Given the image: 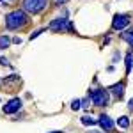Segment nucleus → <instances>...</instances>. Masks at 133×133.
I'll use <instances>...</instances> for the list:
<instances>
[{"instance_id":"nucleus-7","label":"nucleus","mask_w":133,"mask_h":133,"mask_svg":"<svg viewBox=\"0 0 133 133\" xmlns=\"http://www.w3.org/2000/svg\"><path fill=\"white\" fill-rule=\"evenodd\" d=\"M98 123L101 124V128L105 130V131H110L114 128V123H112V119L108 117V115H101L99 119H98Z\"/></svg>"},{"instance_id":"nucleus-21","label":"nucleus","mask_w":133,"mask_h":133,"mask_svg":"<svg viewBox=\"0 0 133 133\" xmlns=\"http://www.w3.org/2000/svg\"><path fill=\"white\" fill-rule=\"evenodd\" d=\"M50 133H61V131H50Z\"/></svg>"},{"instance_id":"nucleus-10","label":"nucleus","mask_w":133,"mask_h":133,"mask_svg":"<svg viewBox=\"0 0 133 133\" xmlns=\"http://www.w3.org/2000/svg\"><path fill=\"white\" fill-rule=\"evenodd\" d=\"M117 124H119V128H128V126H130V119H128L126 115H123V117L117 119Z\"/></svg>"},{"instance_id":"nucleus-9","label":"nucleus","mask_w":133,"mask_h":133,"mask_svg":"<svg viewBox=\"0 0 133 133\" xmlns=\"http://www.w3.org/2000/svg\"><path fill=\"white\" fill-rule=\"evenodd\" d=\"M121 37H123L130 46H133V30H126L124 34H121Z\"/></svg>"},{"instance_id":"nucleus-20","label":"nucleus","mask_w":133,"mask_h":133,"mask_svg":"<svg viewBox=\"0 0 133 133\" xmlns=\"http://www.w3.org/2000/svg\"><path fill=\"white\" fill-rule=\"evenodd\" d=\"M91 133H103V131H91Z\"/></svg>"},{"instance_id":"nucleus-16","label":"nucleus","mask_w":133,"mask_h":133,"mask_svg":"<svg viewBox=\"0 0 133 133\" xmlns=\"http://www.w3.org/2000/svg\"><path fill=\"white\" fill-rule=\"evenodd\" d=\"M14 0H0V5H11Z\"/></svg>"},{"instance_id":"nucleus-8","label":"nucleus","mask_w":133,"mask_h":133,"mask_svg":"<svg viewBox=\"0 0 133 133\" xmlns=\"http://www.w3.org/2000/svg\"><path fill=\"white\" fill-rule=\"evenodd\" d=\"M108 91H112L117 98H123V94H124V83H115V85H110V87H108Z\"/></svg>"},{"instance_id":"nucleus-19","label":"nucleus","mask_w":133,"mask_h":133,"mask_svg":"<svg viewBox=\"0 0 133 133\" xmlns=\"http://www.w3.org/2000/svg\"><path fill=\"white\" fill-rule=\"evenodd\" d=\"M128 108H130V110H133V99H130V105H128Z\"/></svg>"},{"instance_id":"nucleus-4","label":"nucleus","mask_w":133,"mask_h":133,"mask_svg":"<svg viewBox=\"0 0 133 133\" xmlns=\"http://www.w3.org/2000/svg\"><path fill=\"white\" fill-rule=\"evenodd\" d=\"M48 29L53 32H62V30H73L71 23L69 20H66V18H55V20H51V23L48 25Z\"/></svg>"},{"instance_id":"nucleus-13","label":"nucleus","mask_w":133,"mask_h":133,"mask_svg":"<svg viewBox=\"0 0 133 133\" xmlns=\"http://www.w3.org/2000/svg\"><path fill=\"white\" fill-rule=\"evenodd\" d=\"M9 37L7 36H0V48H7L9 46Z\"/></svg>"},{"instance_id":"nucleus-15","label":"nucleus","mask_w":133,"mask_h":133,"mask_svg":"<svg viewBox=\"0 0 133 133\" xmlns=\"http://www.w3.org/2000/svg\"><path fill=\"white\" fill-rule=\"evenodd\" d=\"M39 34H43V29H41V30H36V32H34V34H32V36H30V39H32V41H34V39H36V37H37Z\"/></svg>"},{"instance_id":"nucleus-6","label":"nucleus","mask_w":133,"mask_h":133,"mask_svg":"<svg viewBox=\"0 0 133 133\" xmlns=\"http://www.w3.org/2000/svg\"><path fill=\"white\" fill-rule=\"evenodd\" d=\"M21 107V99L20 98H12L11 101H7L5 105H4V114H14L18 112Z\"/></svg>"},{"instance_id":"nucleus-11","label":"nucleus","mask_w":133,"mask_h":133,"mask_svg":"<svg viewBox=\"0 0 133 133\" xmlns=\"http://www.w3.org/2000/svg\"><path fill=\"white\" fill-rule=\"evenodd\" d=\"M98 121L96 119H92V117H89V115H83L82 117V124L83 126H92V124H96Z\"/></svg>"},{"instance_id":"nucleus-18","label":"nucleus","mask_w":133,"mask_h":133,"mask_svg":"<svg viewBox=\"0 0 133 133\" xmlns=\"http://www.w3.org/2000/svg\"><path fill=\"white\" fill-rule=\"evenodd\" d=\"M0 64H4V66H7L9 62H7V59H5V57H0Z\"/></svg>"},{"instance_id":"nucleus-3","label":"nucleus","mask_w":133,"mask_h":133,"mask_svg":"<svg viewBox=\"0 0 133 133\" xmlns=\"http://www.w3.org/2000/svg\"><path fill=\"white\" fill-rule=\"evenodd\" d=\"M89 98L92 99V103L96 107H105L108 103V92L103 91V89H94L89 92Z\"/></svg>"},{"instance_id":"nucleus-12","label":"nucleus","mask_w":133,"mask_h":133,"mask_svg":"<svg viewBox=\"0 0 133 133\" xmlns=\"http://www.w3.org/2000/svg\"><path fill=\"white\" fill-rule=\"evenodd\" d=\"M131 66H133V55L128 53V55H126V73L131 71Z\"/></svg>"},{"instance_id":"nucleus-2","label":"nucleus","mask_w":133,"mask_h":133,"mask_svg":"<svg viewBox=\"0 0 133 133\" xmlns=\"http://www.w3.org/2000/svg\"><path fill=\"white\" fill-rule=\"evenodd\" d=\"M46 2L48 0H23V11L25 12H32V14H37L46 7Z\"/></svg>"},{"instance_id":"nucleus-1","label":"nucleus","mask_w":133,"mask_h":133,"mask_svg":"<svg viewBox=\"0 0 133 133\" xmlns=\"http://www.w3.org/2000/svg\"><path fill=\"white\" fill-rule=\"evenodd\" d=\"M27 21H29L27 12H25L23 9H18V11L9 12V14L5 16V27L11 29V30H14V29H20V27H23V25H27Z\"/></svg>"},{"instance_id":"nucleus-14","label":"nucleus","mask_w":133,"mask_h":133,"mask_svg":"<svg viewBox=\"0 0 133 133\" xmlns=\"http://www.w3.org/2000/svg\"><path fill=\"white\" fill-rule=\"evenodd\" d=\"M80 107H82V101H80V99H75V101L71 103V108H73V110H78Z\"/></svg>"},{"instance_id":"nucleus-5","label":"nucleus","mask_w":133,"mask_h":133,"mask_svg":"<svg viewBox=\"0 0 133 133\" xmlns=\"http://www.w3.org/2000/svg\"><path fill=\"white\" fill-rule=\"evenodd\" d=\"M130 25V18L126 14H115L114 16V21H112V29L114 30H123Z\"/></svg>"},{"instance_id":"nucleus-17","label":"nucleus","mask_w":133,"mask_h":133,"mask_svg":"<svg viewBox=\"0 0 133 133\" xmlns=\"http://www.w3.org/2000/svg\"><path fill=\"white\" fill-rule=\"evenodd\" d=\"M66 2H69V0H53L55 5H62V4H66Z\"/></svg>"}]
</instances>
